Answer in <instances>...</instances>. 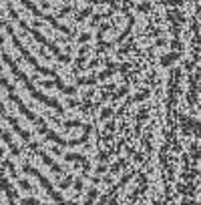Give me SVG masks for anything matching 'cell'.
Instances as JSON below:
<instances>
[{
    "label": "cell",
    "instance_id": "obj_1",
    "mask_svg": "<svg viewBox=\"0 0 201 205\" xmlns=\"http://www.w3.org/2000/svg\"><path fill=\"white\" fill-rule=\"evenodd\" d=\"M2 58H4V62L8 64L10 68H12V75H14L16 79H18V81L22 82L24 86H26V91L30 93V97H32V99L40 101L42 105H46V107H50V109H54V111H58V113H62V105H60V103H58L57 99H53V97H48V95H44V93H40L38 89H36V86H34L32 82H30V79H28V76H26V75L22 72V68H20L18 64H16V62L12 60V57H10L8 53H4V54H2Z\"/></svg>",
    "mask_w": 201,
    "mask_h": 205
},
{
    "label": "cell",
    "instance_id": "obj_2",
    "mask_svg": "<svg viewBox=\"0 0 201 205\" xmlns=\"http://www.w3.org/2000/svg\"><path fill=\"white\" fill-rule=\"evenodd\" d=\"M6 32H8L10 36H12V44L16 46V50H18V53L22 54V58H24L26 62H28V64L34 68V71H36V72H40V75L50 76V79H58V76H57V72H54L53 68H48V67H40V62L36 60V58H34L32 54H30V50H28V48H26L22 42H20V38L14 34V30H12V26H10V24H6Z\"/></svg>",
    "mask_w": 201,
    "mask_h": 205
},
{
    "label": "cell",
    "instance_id": "obj_3",
    "mask_svg": "<svg viewBox=\"0 0 201 205\" xmlns=\"http://www.w3.org/2000/svg\"><path fill=\"white\" fill-rule=\"evenodd\" d=\"M18 24H20V28H22L24 32H28L30 36H32L34 40H36V42H40L42 46H46L48 50H50V53H53L54 57H57V60H60V62H71V57H68V54H62V53H60V48H58L57 44L53 42V40H48V38L44 36L42 32H38L36 28H30V26H28L26 22H24V20H18Z\"/></svg>",
    "mask_w": 201,
    "mask_h": 205
},
{
    "label": "cell",
    "instance_id": "obj_4",
    "mask_svg": "<svg viewBox=\"0 0 201 205\" xmlns=\"http://www.w3.org/2000/svg\"><path fill=\"white\" fill-rule=\"evenodd\" d=\"M22 169H24V173H28V175L36 177V179H38V183L44 187V189H46V193H48L50 197H53V199L57 201L58 205H72V203H67V201H64L60 195H58V193H57V189H54V187L50 185V181H48V179H46V177H44L40 171H38V169H34L32 165H28V163H24V167H22Z\"/></svg>",
    "mask_w": 201,
    "mask_h": 205
},
{
    "label": "cell",
    "instance_id": "obj_5",
    "mask_svg": "<svg viewBox=\"0 0 201 205\" xmlns=\"http://www.w3.org/2000/svg\"><path fill=\"white\" fill-rule=\"evenodd\" d=\"M18 2H20V4H22L26 10H30V12H32V16H36V18H42V20H46L48 24H53L54 28H57V30H60V32H64V34H71V28H68V26L60 24L57 18H54V16H50V14H44L42 10H40V8H36V6H34L32 2H30V0H18Z\"/></svg>",
    "mask_w": 201,
    "mask_h": 205
},
{
    "label": "cell",
    "instance_id": "obj_6",
    "mask_svg": "<svg viewBox=\"0 0 201 205\" xmlns=\"http://www.w3.org/2000/svg\"><path fill=\"white\" fill-rule=\"evenodd\" d=\"M82 137L81 139H72V141H67V139H62V137H58L57 133H54L53 129H46V133H44V137L48 139V141H53V143H57V145H60V147H77V145H81V143H85L86 139H89V135H91V125H82Z\"/></svg>",
    "mask_w": 201,
    "mask_h": 205
},
{
    "label": "cell",
    "instance_id": "obj_7",
    "mask_svg": "<svg viewBox=\"0 0 201 205\" xmlns=\"http://www.w3.org/2000/svg\"><path fill=\"white\" fill-rule=\"evenodd\" d=\"M8 99L12 101V103H14L16 107H18L20 115H24V117H26V119H28L30 123H34V125H36V127H42V125H44V121L40 119L38 115H34L32 111H28V109H26V105H24V103H22V99H20V97L16 95L14 91H12V93H8Z\"/></svg>",
    "mask_w": 201,
    "mask_h": 205
},
{
    "label": "cell",
    "instance_id": "obj_8",
    "mask_svg": "<svg viewBox=\"0 0 201 205\" xmlns=\"http://www.w3.org/2000/svg\"><path fill=\"white\" fill-rule=\"evenodd\" d=\"M4 119L8 121V123H10V127H12V129L16 131V135H18V137L22 139V141H26V143H28V141H30V133H28V131H24L22 127L18 125V121H16L14 117H12V115H8V113H6V115H4Z\"/></svg>",
    "mask_w": 201,
    "mask_h": 205
},
{
    "label": "cell",
    "instance_id": "obj_9",
    "mask_svg": "<svg viewBox=\"0 0 201 205\" xmlns=\"http://www.w3.org/2000/svg\"><path fill=\"white\" fill-rule=\"evenodd\" d=\"M117 71H121V67H119V64H113V62H109L105 71H100L99 75L95 76V79H97V82H99V81H107V79H111V76L115 75Z\"/></svg>",
    "mask_w": 201,
    "mask_h": 205
},
{
    "label": "cell",
    "instance_id": "obj_10",
    "mask_svg": "<svg viewBox=\"0 0 201 205\" xmlns=\"http://www.w3.org/2000/svg\"><path fill=\"white\" fill-rule=\"evenodd\" d=\"M36 153H38V157H40V159H42V161H44V165H48V167L53 169V171H54V173H62V169H60V167H58L57 163H54V159H53V157H48L46 153H42V151H38V149H36Z\"/></svg>",
    "mask_w": 201,
    "mask_h": 205
},
{
    "label": "cell",
    "instance_id": "obj_11",
    "mask_svg": "<svg viewBox=\"0 0 201 205\" xmlns=\"http://www.w3.org/2000/svg\"><path fill=\"white\" fill-rule=\"evenodd\" d=\"M54 86H57L60 93H64V95H75L77 93V89L75 86H68V85H64V82L60 81V79H54Z\"/></svg>",
    "mask_w": 201,
    "mask_h": 205
},
{
    "label": "cell",
    "instance_id": "obj_12",
    "mask_svg": "<svg viewBox=\"0 0 201 205\" xmlns=\"http://www.w3.org/2000/svg\"><path fill=\"white\" fill-rule=\"evenodd\" d=\"M64 159H67V161H81L82 165H85V169H89L86 157H82V155H79V153H67V155H64Z\"/></svg>",
    "mask_w": 201,
    "mask_h": 205
},
{
    "label": "cell",
    "instance_id": "obj_13",
    "mask_svg": "<svg viewBox=\"0 0 201 205\" xmlns=\"http://www.w3.org/2000/svg\"><path fill=\"white\" fill-rule=\"evenodd\" d=\"M79 85H97V79H95V76H85V79H79Z\"/></svg>",
    "mask_w": 201,
    "mask_h": 205
},
{
    "label": "cell",
    "instance_id": "obj_14",
    "mask_svg": "<svg viewBox=\"0 0 201 205\" xmlns=\"http://www.w3.org/2000/svg\"><path fill=\"white\" fill-rule=\"evenodd\" d=\"M111 115H113V109H109V107H107V109L100 111V117H99V119H100V121H107Z\"/></svg>",
    "mask_w": 201,
    "mask_h": 205
},
{
    "label": "cell",
    "instance_id": "obj_15",
    "mask_svg": "<svg viewBox=\"0 0 201 205\" xmlns=\"http://www.w3.org/2000/svg\"><path fill=\"white\" fill-rule=\"evenodd\" d=\"M64 127L67 129H75V127H82L81 121H64Z\"/></svg>",
    "mask_w": 201,
    "mask_h": 205
},
{
    "label": "cell",
    "instance_id": "obj_16",
    "mask_svg": "<svg viewBox=\"0 0 201 205\" xmlns=\"http://www.w3.org/2000/svg\"><path fill=\"white\" fill-rule=\"evenodd\" d=\"M147 97H149V91H141V93H139V95H137V97H135L133 101H137V103H141V101H145V99H147Z\"/></svg>",
    "mask_w": 201,
    "mask_h": 205
},
{
    "label": "cell",
    "instance_id": "obj_17",
    "mask_svg": "<svg viewBox=\"0 0 201 205\" xmlns=\"http://www.w3.org/2000/svg\"><path fill=\"white\" fill-rule=\"evenodd\" d=\"M91 6H89V8H85V10H81V14H79V20H85L86 18V16H89V14H91Z\"/></svg>",
    "mask_w": 201,
    "mask_h": 205
},
{
    "label": "cell",
    "instance_id": "obj_18",
    "mask_svg": "<svg viewBox=\"0 0 201 205\" xmlns=\"http://www.w3.org/2000/svg\"><path fill=\"white\" fill-rule=\"evenodd\" d=\"M123 95H127V86H123V89H119V91L115 93V95H113V99H121V97Z\"/></svg>",
    "mask_w": 201,
    "mask_h": 205
},
{
    "label": "cell",
    "instance_id": "obj_19",
    "mask_svg": "<svg viewBox=\"0 0 201 205\" xmlns=\"http://www.w3.org/2000/svg\"><path fill=\"white\" fill-rule=\"evenodd\" d=\"M18 185H20V187H22V189H24V191H30V183H28V181H26V179H20V181H18Z\"/></svg>",
    "mask_w": 201,
    "mask_h": 205
},
{
    "label": "cell",
    "instance_id": "obj_20",
    "mask_svg": "<svg viewBox=\"0 0 201 205\" xmlns=\"http://www.w3.org/2000/svg\"><path fill=\"white\" fill-rule=\"evenodd\" d=\"M22 205H40V203H38V199H30V197H28V199L22 201Z\"/></svg>",
    "mask_w": 201,
    "mask_h": 205
},
{
    "label": "cell",
    "instance_id": "obj_21",
    "mask_svg": "<svg viewBox=\"0 0 201 205\" xmlns=\"http://www.w3.org/2000/svg\"><path fill=\"white\" fill-rule=\"evenodd\" d=\"M60 185L62 187H68V185H71V177H64V179L60 181Z\"/></svg>",
    "mask_w": 201,
    "mask_h": 205
},
{
    "label": "cell",
    "instance_id": "obj_22",
    "mask_svg": "<svg viewBox=\"0 0 201 205\" xmlns=\"http://www.w3.org/2000/svg\"><path fill=\"white\" fill-rule=\"evenodd\" d=\"M95 195H97V191H95V189H93V191H91V193H89V197H86V201H89V203H91V201H93V199H95Z\"/></svg>",
    "mask_w": 201,
    "mask_h": 205
},
{
    "label": "cell",
    "instance_id": "obj_23",
    "mask_svg": "<svg viewBox=\"0 0 201 205\" xmlns=\"http://www.w3.org/2000/svg\"><path fill=\"white\" fill-rule=\"evenodd\" d=\"M89 38H91V34H89V32L81 34V42H86V40H89Z\"/></svg>",
    "mask_w": 201,
    "mask_h": 205
},
{
    "label": "cell",
    "instance_id": "obj_24",
    "mask_svg": "<svg viewBox=\"0 0 201 205\" xmlns=\"http://www.w3.org/2000/svg\"><path fill=\"white\" fill-rule=\"evenodd\" d=\"M105 131H107V133H111V131H115V125H113V123H109V125L105 127Z\"/></svg>",
    "mask_w": 201,
    "mask_h": 205
},
{
    "label": "cell",
    "instance_id": "obj_25",
    "mask_svg": "<svg viewBox=\"0 0 201 205\" xmlns=\"http://www.w3.org/2000/svg\"><path fill=\"white\" fill-rule=\"evenodd\" d=\"M71 10H72V8H62L60 12H58V16H64V14H68V12H71Z\"/></svg>",
    "mask_w": 201,
    "mask_h": 205
},
{
    "label": "cell",
    "instance_id": "obj_26",
    "mask_svg": "<svg viewBox=\"0 0 201 205\" xmlns=\"http://www.w3.org/2000/svg\"><path fill=\"white\" fill-rule=\"evenodd\" d=\"M105 169H107V165H105V163H100V165H99V173H103Z\"/></svg>",
    "mask_w": 201,
    "mask_h": 205
},
{
    "label": "cell",
    "instance_id": "obj_27",
    "mask_svg": "<svg viewBox=\"0 0 201 205\" xmlns=\"http://www.w3.org/2000/svg\"><path fill=\"white\" fill-rule=\"evenodd\" d=\"M53 153H54V155H60L62 151H60V149H58V147H53Z\"/></svg>",
    "mask_w": 201,
    "mask_h": 205
},
{
    "label": "cell",
    "instance_id": "obj_28",
    "mask_svg": "<svg viewBox=\"0 0 201 205\" xmlns=\"http://www.w3.org/2000/svg\"><path fill=\"white\" fill-rule=\"evenodd\" d=\"M2 42H4V38H2V34H0V44H2Z\"/></svg>",
    "mask_w": 201,
    "mask_h": 205
},
{
    "label": "cell",
    "instance_id": "obj_29",
    "mask_svg": "<svg viewBox=\"0 0 201 205\" xmlns=\"http://www.w3.org/2000/svg\"><path fill=\"white\" fill-rule=\"evenodd\" d=\"M0 157H2V147H0Z\"/></svg>",
    "mask_w": 201,
    "mask_h": 205
},
{
    "label": "cell",
    "instance_id": "obj_30",
    "mask_svg": "<svg viewBox=\"0 0 201 205\" xmlns=\"http://www.w3.org/2000/svg\"><path fill=\"white\" fill-rule=\"evenodd\" d=\"M4 2H6V4H10V2H8V0H4Z\"/></svg>",
    "mask_w": 201,
    "mask_h": 205
},
{
    "label": "cell",
    "instance_id": "obj_31",
    "mask_svg": "<svg viewBox=\"0 0 201 205\" xmlns=\"http://www.w3.org/2000/svg\"><path fill=\"white\" fill-rule=\"evenodd\" d=\"M0 71H2V67H0Z\"/></svg>",
    "mask_w": 201,
    "mask_h": 205
},
{
    "label": "cell",
    "instance_id": "obj_32",
    "mask_svg": "<svg viewBox=\"0 0 201 205\" xmlns=\"http://www.w3.org/2000/svg\"><path fill=\"white\" fill-rule=\"evenodd\" d=\"M0 177H2V175H0Z\"/></svg>",
    "mask_w": 201,
    "mask_h": 205
}]
</instances>
